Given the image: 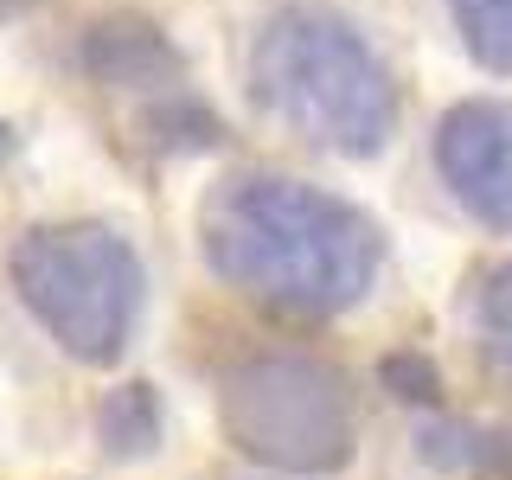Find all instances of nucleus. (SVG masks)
<instances>
[{
  "label": "nucleus",
  "mask_w": 512,
  "mask_h": 480,
  "mask_svg": "<svg viewBox=\"0 0 512 480\" xmlns=\"http://www.w3.org/2000/svg\"><path fill=\"white\" fill-rule=\"evenodd\" d=\"M378 224L320 186L244 173L205 205V256L224 282L288 314H333L378 276Z\"/></svg>",
  "instance_id": "nucleus-1"
},
{
  "label": "nucleus",
  "mask_w": 512,
  "mask_h": 480,
  "mask_svg": "<svg viewBox=\"0 0 512 480\" xmlns=\"http://www.w3.org/2000/svg\"><path fill=\"white\" fill-rule=\"evenodd\" d=\"M256 103L288 135L327 154H378L397 122V90L365 32L327 7H282L250 52Z\"/></svg>",
  "instance_id": "nucleus-2"
},
{
  "label": "nucleus",
  "mask_w": 512,
  "mask_h": 480,
  "mask_svg": "<svg viewBox=\"0 0 512 480\" xmlns=\"http://www.w3.org/2000/svg\"><path fill=\"white\" fill-rule=\"evenodd\" d=\"M13 282L32 320L77 359H116L141 314V263L103 224L32 231L13 250Z\"/></svg>",
  "instance_id": "nucleus-3"
},
{
  "label": "nucleus",
  "mask_w": 512,
  "mask_h": 480,
  "mask_svg": "<svg viewBox=\"0 0 512 480\" xmlns=\"http://www.w3.org/2000/svg\"><path fill=\"white\" fill-rule=\"evenodd\" d=\"M224 423H231L244 455L295 468V474L340 468V455L352 442L346 384L327 365H308V359L244 365L231 378V391H224Z\"/></svg>",
  "instance_id": "nucleus-4"
},
{
  "label": "nucleus",
  "mask_w": 512,
  "mask_h": 480,
  "mask_svg": "<svg viewBox=\"0 0 512 480\" xmlns=\"http://www.w3.org/2000/svg\"><path fill=\"white\" fill-rule=\"evenodd\" d=\"M436 167L455 199L512 231V103H461L436 128Z\"/></svg>",
  "instance_id": "nucleus-5"
},
{
  "label": "nucleus",
  "mask_w": 512,
  "mask_h": 480,
  "mask_svg": "<svg viewBox=\"0 0 512 480\" xmlns=\"http://www.w3.org/2000/svg\"><path fill=\"white\" fill-rule=\"evenodd\" d=\"M84 64H90V77H103V84H154L160 71H173V45L160 39V26L109 20V26L90 32Z\"/></svg>",
  "instance_id": "nucleus-6"
},
{
  "label": "nucleus",
  "mask_w": 512,
  "mask_h": 480,
  "mask_svg": "<svg viewBox=\"0 0 512 480\" xmlns=\"http://www.w3.org/2000/svg\"><path fill=\"white\" fill-rule=\"evenodd\" d=\"M461 26V45L487 64V71L512 77V0H448Z\"/></svg>",
  "instance_id": "nucleus-7"
},
{
  "label": "nucleus",
  "mask_w": 512,
  "mask_h": 480,
  "mask_svg": "<svg viewBox=\"0 0 512 480\" xmlns=\"http://www.w3.org/2000/svg\"><path fill=\"white\" fill-rule=\"evenodd\" d=\"M103 442L116 448V455H135V448H148L160 436V404H154V391L148 384H122L116 397L103 404Z\"/></svg>",
  "instance_id": "nucleus-8"
},
{
  "label": "nucleus",
  "mask_w": 512,
  "mask_h": 480,
  "mask_svg": "<svg viewBox=\"0 0 512 480\" xmlns=\"http://www.w3.org/2000/svg\"><path fill=\"white\" fill-rule=\"evenodd\" d=\"M474 320H480V340H487V352L512 372V263H500L487 282H480Z\"/></svg>",
  "instance_id": "nucleus-9"
},
{
  "label": "nucleus",
  "mask_w": 512,
  "mask_h": 480,
  "mask_svg": "<svg viewBox=\"0 0 512 480\" xmlns=\"http://www.w3.org/2000/svg\"><path fill=\"white\" fill-rule=\"evenodd\" d=\"M384 378L397 397H436V372L423 359H384Z\"/></svg>",
  "instance_id": "nucleus-10"
},
{
  "label": "nucleus",
  "mask_w": 512,
  "mask_h": 480,
  "mask_svg": "<svg viewBox=\"0 0 512 480\" xmlns=\"http://www.w3.org/2000/svg\"><path fill=\"white\" fill-rule=\"evenodd\" d=\"M7 148H13V135H7V128H0V154H7Z\"/></svg>",
  "instance_id": "nucleus-11"
}]
</instances>
